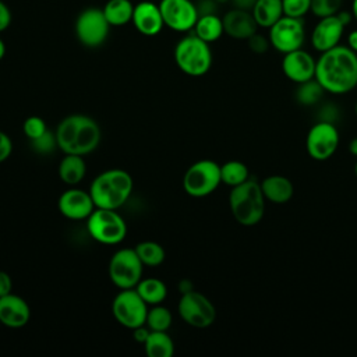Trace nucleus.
Masks as SVG:
<instances>
[{
  "instance_id": "nucleus-1",
  "label": "nucleus",
  "mask_w": 357,
  "mask_h": 357,
  "mask_svg": "<svg viewBox=\"0 0 357 357\" xmlns=\"http://www.w3.org/2000/svg\"><path fill=\"white\" fill-rule=\"evenodd\" d=\"M315 79L325 92L343 95L357 86V53L349 46H335L317 60Z\"/></svg>"
},
{
  "instance_id": "nucleus-2",
  "label": "nucleus",
  "mask_w": 357,
  "mask_h": 357,
  "mask_svg": "<svg viewBox=\"0 0 357 357\" xmlns=\"http://www.w3.org/2000/svg\"><path fill=\"white\" fill-rule=\"evenodd\" d=\"M57 148L64 155L85 156L93 152L102 139L98 121L86 114L75 113L64 117L54 131Z\"/></svg>"
},
{
  "instance_id": "nucleus-3",
  "label": "nucleus",
  "mask_w": 357,
  "mask_h": 357,
  "mask_svg": "<svg viewBox=\"0 0 357 357\" xmlns=\"http://www.w3.org/2000/svg\"><path fill=\"white\" fill-rule=\"evenodd\" d=\"M134 188L131 174L119 167L107 169L99 173L89 185V194L96 208L119 209L123 206Z\"/></svg>"
},
{
  "instance_id": "nucleus-4",
  "label": "nucleus",
  "mask_w": 357,
  "mask_h": 357,
  "mask_svg": "<svg viewBox=\"0 0 357 357\" xmlns=\"http://www.w3.org/2000/svg\"><path fill=\"white\" fill-rule=\"evenodd\" d=\"M265 197L261 183L248 178L240 185L231 187L229 194L230 212L237 223L241 226L258 225L265 213Z\"/></svg>"
},
{
  "instance_id": "nucleus-5",
  "label": "nucleus",
  "mask_w": 357,
  "mask_h": 357,
  "mask_svg": "<svg viewBox=\"0 0 357 357\" xmlns=\"http://www.w3.org/2000/svg\"><path fill=\"white\" fill-rule=\"evenodd\" d=\"M180 71L190 77H202L212 67V52L209 43L195 33L180 39L173 52Z\"/></svg>"
},
{
  "instance_id": "nucleus-6",
  "label": "nucleus",
  "mask_w": 357,
  "mask_h": 357,
  "mask_svg": "<svg viewBox=\"0 0 357 357\" xmlns=\"http://www.w3.org/2000/svg\"><path fill=\"white\" fill-rule=\"evenodd\" d=\"M86 231L99 244L116 245L127 236V223L117 209L95 208L86 219Z\"/></svg>"
},
{
  "instance_id": "nucleus-7",
  "label": "nucleus",
  "mask_w": 357,
  "mask_h": 357,
  "mask_svg": "<svg viewBox=\"0 0 357 357\" xmlns=\"http://www.w3.org/2000/svg\"><path fill=\"white\" fill-rule=\"evenodd\" d=\"M220 183V165L211 159L194 162L187 167L183 176V188L194 198H202L212 194Z\"/></svg>"
},
{
  "instance_id": "nucleus-8",
  "label": "nucleus",
  "mask_w": 357,
  "mask_h": 357,
  "mask_svg": "<svg viewBox=\"0 0 357 357\" xmlns=\"http://www.w3.org/2000/svg\"><path fill=\"white\" fill-rule=\"evenodd\" d=\"M107 272L117 289H134L142 279L144 264L134 248H120L112 255Z\"/></svg>"
},
{
  "instance_id": "nucleus-9",
  "label": "nucleus",
  "mask_w": 357,
  "mask_h": 357,
  "mask_svg": "<svg viewBox=\"0 0 357 357\" xmlns=\"http://www.w3.org/2000/svg\"><path fill=\"white\" fill-rule=\"evenodd\" d=\"M177 312L187 325L197 329L208 328L216 319V308L213 303L195 289L180 296Z\"/></svg>"
},
{
  "instance_id": "nucleus-10",
  "label": "nucleus",
  "mask_w": 357,
  "mask_h": 357,
  "mask_svg": "<svg viewBox=\"0 0 357 357\" xmlns=\"http://www.w3.org/2000/svg\"><path fill=\"white\" fill-rule=\"evenodd\" d=\"M74 31L82 46L95 49L106 42L110 32V24L107 22L102 8L88 7L78 14Z\"/></svg>"
},
{
  "instance_id": "nucleus-11",
  "label": "nucleus",
  "mask_w": 357,
  "mask_h": 357,
  "mask_svg": "<svg viewBox=\"0 0 357 357\" xmlns=\"http://www.w3.org/2000/svg\"><path fill=\"white\" fill-rule=\"evenodd\" d=\"M148 307L135 289H123L112 301V314L121 326L132 331L145 325Z\"/></svg>"
},
{
  "instance_id": "nucleus-12",
  "label": "nucleus",
  "mask_w": 357,
  "mask_h": 357,
  "mask_svg": "<svg viewBox=\"0 0 357 357\" xmlns=\"http://www.w3.org/2000/svg\"><path fill=\"white\" fill-rule=\"evenodd\" d=\"M268 38L271 46L283 54L301 49L305 39L304 24L301 18L283 15L269 28Z\"/></svg>"
},
{
  "instance_id": "nucleus-13",
  "label": "nucleus",
  "mask_w": 357,
  "mask_h": 357,
  "mask_svg": "<svg viewBox=\"0 0 357 357\" xmlns=\"http://www.w3.org/2000/svg\"><path fill=\"white\" fill-rule=\"evenodd\" d=\"M339 131L333 123L319 120L307 134L305 148L314 160H326L333 156L339 146Z\"/></svg>"
},
{
  "instance_id": "nucleus-14",
  "label": "nucleus",
  "mask_w": 357,
  "mask_h": 357,
  "mask_svg": "<svg viewBox=\"0 0 357 357\" xmlns=\"http://www.w3.org/2000/svg\"><path fill=\"white\" fill-rule=\"evenodd\" d=\"M159 7L165 26L176 32L194 29L199 17L197 6L191 0H160Z\"/></svg>"
},
{
  "instance_id": "nucleus-15",
  "label": "nucleus",
  "mask_w": 357,
  "mask_h": 357,
  "mask_svg": "<svg viewBox=\"0 0 357 357\" xmlns=\"http://www.w3.org/2000/svg\"><path fill=\"white\" fill-rule=\"evenodd\" d=\"M95 208L89 191L75 187L61 192L57 199L59 212L70 220H86Z\"/></svg>"
},
{
  "instance_id": "nucleus-16",
  "label": "nucleus",
  "mask_w": 357,
  "mask_h": 357,
  "mask_svg": "<svg viewBox=\"0 0 357 357\" xmlns=\"http://www.w3.org/2000/svg\"><path fill=\"white\" fill-rule=\"evenodd\" d=\"M317 60L305 50L297 49L283 54L282 71L293 82L301 84L315 78Z\"/></svg>"
},
{
  "instance_id": "nucleus-17",
  "label": "nucleus",
  "mask_w": 357,
  "mask_h": 357,
  "mask_svg": "<svg viewBox=\"0 0 357 357\" xmlns=\"http://www.w3.org/2000/svg\"><path fill=\"white\" fill-rule=\"evenodd\" d=\"M344 28L346 25L339 20L336 14L319 18L311 33L312 47L322 53L337 46L343 36Z\"/></svg>"
},
{
  "instance_id": "nucleus-18",
  "label": "nucleus",
  "mask_w": 357,
  "mask_h": 357,
  "mask_svg": "<svg viewBox=\"0 0 357 357\" xmlns=\"http://www.w3.org/2000/svg\"><path fill=\"white\" fill-rule=\"evenodd\" d=\"M31 319V307L29 304L17 294L8 293L0 297V324L11 328L20 329L24 328Z\"/></svg>"
},
{
  "instance_id": "nucleus-19",
  "label": "nucleus",
  "mask_w": 357,
  "mask_h": 357,
  "mask_svg": "<svg viewBox=\"0 0 357 357\" xmlns=\"http://www.w3.org/2000/svg\"><path fill=\"white\" fill-rule=\"evenodd\" d=\"M131 22L135 29L145 36H155L165 26L160 7L152 0H144L134 6Z\"/></svg>"
},
{
  "instance_id": "nucleus-20",
  "label": "nucleus",
  "mask_w": 357,
  "mask_h": 357,
  "mask_svg": "<svg viewBox=\"0 0 357 357\" xmlns=\"http://www.w3.org/2000/svg\"><path fill=\"white\" fill-rule=\"evenodd\" d=\"M225 33H227L233 39H248L251 35L257 32V22L248 10L233 8L225 14L222 18Z\"/></svg>"
},
{
  "instance_id": "nucleus-21",
  "label": "nucleus",
  "mask_w": 357,
  "mask_h": 357,
  "mask_svg": "<svg viewBox=\"0 0 357 357\" xmlns=\"http://www.w3.org/2000/svg\"><path fill=\"white\" fill-rule=\"evenodd\" d=\"M261 188L266 201L272 204H286L294 194L293 183L280 174H272L262 180Z\"/></svg>"
},
{
  "instance_id": "nucleus-22",
  "label": "nucleus",
  "mask_w": 357,
  "mask_h": 357,
  "mask_svg": "<svg viewBox=\"0 0 357 357\" xmlns=\"http://www.w3.org/2000/svg\"><path fill=\"white\" fill-rule=\"evenodd\" d=\"M59 178L67 185H77L86 174V162L81 155H64L59 163Z\"/></svg>"
},
{
  "instance_id": "nucleus-23",
  "label": "nucleus",
  "mask_w": 357,
  "mask_h": 357,
  "mask_svg": "<svg viewBox=\"0 0 357 357\" xmlns=\"http://www.w3.org/2000/svg\"><path fill=\"white\" fill-rule=\"evenodd\" d=\"M251 14L258 26L269 29L284 15L282 0H257L251 8Z\"/></svg>"
},
{
  "instance_id": "nucleus-24",
  "label": "nucleus",
  "mask_w": 357,
  "mask_h": 357,
  "mask_svg": "<svg viewBox=\"0 0 357 357\" xmlns=\"http://www.w3.org/2000/svg\"><path fill=\"white\" fill-rule=\"evenodd\" d=\"M102 11L110 26H123L131 22L134 4L130 0H109Z\"/></svg>"
},
{
  "instance_id": "nucleus-25",
  "label": "nucleus",
  "mask_w": 357,
  "mask_h": 357,
  "mask_svg": "<svg viewBox=\"0 0 357 357\" xmlns=\"http://www.w3.org/2000/svg\"><path fill=\"white\" fill-rule=\"evenodd\" d=\"M194 33L206 43L216 42L225 33L223 21L216 14L199 15L194 25Z\"/></svg>"
},
{
  "instance_id": "nucleus-26",
  "label": "nucleus",
  "mask_w": 357,
  "mask_h": 357,
  "mask_svg": "<svg viewBox=\"0 0 357 357\" xmlns=\"http://www.w3.org/2000/svg\"><path fill=\"white\" fill-rule=\"evenodd\" d=\"M144 350L148 357H172L174 354V342L162 331H151L144 343Z\"/></svg>"
},
{
  "instance_id": "nucleus-27",
  "label": "nucleus",
  "mask_w": 357,
  "mask_h": 357,
  "mask_svg": "<svg viewBox=\"0 0 357 357\" xmlns=\"http://www.w3.org/2000/svg\"><path fill=\"white\" fill-rule=\"evenodd\" d=\"M134 289L148 305L162 304L167 296V287L165 282L158 278L141 279Z\"/></svg>"
},
{
  "instance_id": "nucleus-28",
  "label": "nucleus",
  "mask_w": 357,
  "mask_h": 357,
  "mask_svg": "<svg viewBox=\"0 0 357 357\" xmlns=\"http://www.w3.org/2000/svg\"><path fill=\"white\" fill-rule=\"evenodd\" d=\"M134 250L139 257L141 262L144 264V266H151V268L159 266L163 264L166 258L165 248L156 241H151V240L141 241L134 247Z\"/></svg>"
},
{
  "instance_id": "nucleus-29",
  "label": "nucleus",
  "mask_w": 357,
  "mask_h": 357,
  "mask_svg": "<svg viewBox=\"0 0 357 357\" xmlns=\"http://www.w3.org/2000/svg\"><path fill=\"white\" fill-rule=\"evenodd\" d=\"M250 178V172L245 163L240 160H229L220 165V180L229 187L243 184Z\"/></svg>"
},
{
  "instance_id": "nucleus-30",
  "label": "nucleus",
  "mask_w": 357,
  "mask_h": 357,
  "mask_svg": "<svg viewBox=\"0 0 357 357\" xmlns=\"http://www.w3.org/2000/svg\"><path fill=\"white\" fill-rule=\"evenodd\" d=\"M172 322H173V315L167 307H165L162 304H156V305H151V308H148L145 325L151 331L167 332V329L172 326Z\"/></svg>"
},
{
  "instance_id": "nucleus-31",
  "label": "nucleus",
  "mask_w": 357,
  "mask_h": 357,
  "mask_svg": "<svg viewBox=\"0 0 357 357\" xmlns=\"http://www.w3.org/2000/svg\"><path fill=\"white\" fill-rule=\"evenodd\" d=\"M324 92L325 89L321 86V84L315 78H312L310 81L298 84V88L296 91V99L304 106H312L319 102Z\"/></svg>"
},
{
  "instance_id": "nucleus-32",
  "label": "nucleus",
  "mask_w": 357,
  "mask_h": 357,
  "mask_svg": "<svg viewBox=\"0 0 357 357\" xmlns=\"http://www.w3.org/2000/svg\"><path fill=\"white\" fill-rule=\"evenodd\" d=\"M46 131H47L46 121L39 116H29L22 123V132L29 141H33L42 137Z\"/></svg>"
},
{
  "instance_id": "nucleus-33",
  "label": "nucleus",
  "mask_w": 357,
  "mask_h": 357,
  "mask_svg": "<svg viewBox=\"0 0 357 357\" xmlns=\"http://www.w3.org/2000/svg\"><path fill=\"white\" fill-rule=\"evenodd\" d=\"M342 0H311V8L310 11L318 17H329L335 15L337 11H340Z\"/></svg>"
},
{
  "instance_id": "nucleus-34",
  "label": "nucleus",
  "mask_w": 357,
  "mask_h": 357,
  "mask_svg": "<svg viewBox=\"0 0 357 357\" xmlns=\"http://www.w3.org/2000/svg\"><path fill=\"white\" fill-rule=\"evenodd\" d=\"M283 14L287 17L301 18L311 8V0H282Z\"/></svg>"
},
{
  "instance_id": "nucleus-35",
  "label": "nucleus",
  "mask_w": 357,
  "mask_h": 357,
  "mask_svg": "<svg viewBox=\"0 0 357 357\" xmlns=\"http://www.w3.org/2000/svg\"><path fill=\"white\" fill-rule=\"evenodd\" d=\"M31 146L32 149L39 153V155H46L54 151V148H57V142H56V135L54 132H50L49 130L39 138L31 141Z\"/></svg>"
},
{
  "instance_id": "nucleus-36",
  "label": "nucleus",
  "mask_w": 357,
  "mask_h": 357,
  "mask_svg": "<svg viewBox=\"0 0 357 357\" xmlns=\"http://www.w3.org/2000/svg\"><path fill=\"white\" fill-rule=\"evenodd\" d=\"M247 42H248L250 50L257 53V54H264L269 49V46H271L269 38H266V36H264L262 33H258V32L251 35L247 39Z\"/></svg>"
},
{
  "instance_id": "nucleus-37",
  "label": "nucleus",
  "mask_w": 357,
  "mask_h": 357,
  "mask_svg": "<svg viewBox=\"0 0 357 357\" xmlns=\"http://www.w3.org/2000/svg\"><path fill=\"white\" fill-rule=\"evenodd\" d=\"M13 152V141L4 131L0 130V163L7 160Z\"/></svg>"
},
{
  "instance_id": "nucleus-38",
  "label": "nucleus",
  "mask_w": 357,
  "mask_h": 357,
  "mask_svg": "<svg viewBox=\"0 0 357 357\" xmlns=\"http://www.w3.org/2000/svg\"><path fill=\"white\" fill-rule=\"evenodd\" d=\"M11 24V11L8 6L0 0V32L6 31Z\"/></svg>"
},
{
  "instance_id": "nucleus-39",
  "label": "nucleus",
  "mask_w": 357,
  "mask_h": 357,
  "mask_svg": "<svg viewBox=\"0 0 357 357\" xmlns=\"http://www.w3.org/2000/svg\"><path fill=\"white\" fill-rule=\"evenodd\" d=\"M216 1L215 0H199L195 6L198 10V15L205 14H216Z\"/></svg>"
},
{
  "instance_id": "nucleus-40",
  "label": "nucleus",
  "mask_w": 357,
  "mask_h": 357,
  "mask_svg": "<svg viewBox=\"0 0 357 357\" xmlns=\"http://www.w3.org/2000/svg\"><path fill=\"white\" fill-rule=\"evenodd\" d=\"M11 290H13L11 276L6 271L0 269V297L11 293Z\"/></svg>"
},
{
  "instance_id": "nucleus-41",
  "label": "nucleus",
  "mask_w": 357,
  "mask_h": 357,
  "mask_svg": "<svg viewBox=\"0 0 357 357\" xmlns=\"http://www.w3.org/2000/svg\"><path fill=\"white\" fill-rule=\"evenodd\" d=\"M149 333H151V329H149L146 325H142V326H138V328L132 329L134 340H135V342H138V343H141V344H144V343H145V340L148 339Z\"/></svg>"
},
{
  "instance_id": "nucleus-42",
  "label": "nucleus",
  "mask_w": 357,
  "mask_h": 357,
  "mask_svg": "<svg viewBox=\"0 0 357 357\" xmlns=\"http://www.w3.org/2000/svg\"><path fill=\"white\" fill-rule=\"evenodd\" d=\"M231 1H233L236 8H243V10L251 11V8L254 7L257 0H231Z\"/></svg>"
},
{
  "instance_id": "nucleus-43",
  "label": "nucleus",
  "mask_w": 357,
  "mask_h": 357,
  "mask_svg": "<svg viewBox=\"0 0 357 357\" xmlns=\"http://www.w3.org/2000/svg\"><path fill=\"white\" fill-rule=\"evenodd\" d=\"M191 290H194V284H192L191 280H188V279H181V280L178 282V291H180V294L187 293V291H191Z\"/></svg>"
},
{
  "instance_id": "nucleus-44",
  "label": "nucleus",
  "mask_w": 357,
  "mask_h": 357,
  "mask_svg": "<svg viewBox=\"0 0 357 357\" xmlns=\"http://www.w3.org/2000/svg\"><path fill=\"white\" fill-rule=\"evenodd\" d=\"M347 46H349L354 53H357V29L351 31V32L347 35Z\"/></svg>"
},
{
  "instance_id": "nucleus-45",
  "label": "nucleus",
  "mask_w": 357,
  "mask_h": 357,
  "mask_svg": "<svg viewBox=\"0 0 357 357\" xmlns=\"http://www.w3.org/2000/svg\"><path fill=\"white\" fill-rule=\"evenodd\" d=\"M336 15L339 17V20H340L344 25H349V24H350V21L353 20V14H351V11H337V13H336Z\"/></svg>"
},
{
  "instance_id": "nucleus-46",
  "label": "nucleus",
  "mask_w": 357,
  "mask_h": 357,
  "mask_svg": "<svg viewBox=\"0 0 357 357\" xmlns=\"http://www.w3.org/2000/svg\"><path fill=\"white\" fill-rule=\"evenodd\" d=\"M349 152L357 158V137H354L350 142H349Z\"/></svg>"
},
{
  "instance_id": "nucleus-47",
  "label": "nucleus",
  "mask_w": 357,
  "mask_h": 357,
  "mask_svg": "<svg viewBox=\"0 0 357 357\" xmlns=\"http://www.w3.org/2000/svg\"><path fill=\"white\" fill-rule=\"evenodd\" d=\"M4 56H6V43H4L3 39L0 38V60H3Z\"/></svg>"
},
{
  "instance_id": "nucleus-48",
  "label": "nucleus",
  "mask_w": 357,
  "mask_h": 357,
  "mask_svg": "<svg viewBox=\"0 0 357 357\" xmlns=\"http://www.w3.org/2000/svg\"><path fill=\"white\" fill-rule=\"evenodd\" d=\"M351 14H353V18L357 21V0L351 1Z\"/></svg>"
},
{
  "instance_id": "nucleus-49",
  "label": "nucleus",
  "mask_w": 357,
  "mask_h": 357,
  "mask_svg": "<svg viewBox=\"0 0 357 357\" xmlns=\"http://www.w3.org/2000/svg\"><path fill=\"white\" fill-rule=\"evenodd\" d=\"M218 4H220V3H226V1H229V0H215Z\"/></svg>"
},
{
  "instance_id": "nucleus-50",
  "label": "nucleus",
  "mask_w": 357,
  "mask_h": 357,
  "mask_svg": "<svg viewBox=\"0 0 357 357\" xmlns=\"http://www.w3.org/2000/svg\"><path fill=\"white\" fill-rule=\"evenodd\" d=\"M354 173H356V176H357V162H356V165H354Z\"/></svg>"
},
{
  "instance_id": "nucleus-51",
  "label": "nucleus",
  "mask_w": 357,
  "mask_h": 357,
  "mask_svg": "<svg viewBox=\"0 0 357 357\" xmlns=\"http://www.w3.org/2000/svg\"><path fill=\"white\" fill-rule=\"evenodd\" d=\"M356 113H357V103H356Z\"/></svg>"
},
{
  "instance_id": "nucleus-52",
  "label": "nucleus",
  "mask_w": 357,
  "mask_h": 357,
  "mask_svg": "<svg viewBox=\"0 0 357 357\" xmlns=\"http://www.w3.org/2000/svg\"><path fill=\"white\" fill-rule=\"evenodd\" d=\"M0 325H1V324H0Z\"/></svg>"
}]
</instances>
